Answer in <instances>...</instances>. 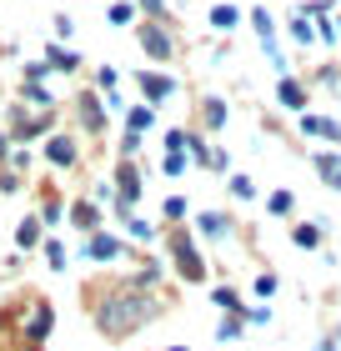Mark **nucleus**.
I'll use <instances>...</instances> for the list:
<instances>
[{
	"label": "nucleus",
	"instance_id": "nucleus-23",
	"mask_svg": "<svg viewBox=\"0 0 341 351\" xmlns=\"http://www.w3.org/2000/svg\"><path fill=\"white\" fill-rule=\"evenodd\" d=\"M45 261H51V271H66V241H45Z\"/></svg>",
	"mask_w": 341,
	"mask_h": 351
},
{
	"label": "nucleus",
	"instance_id": "nucleus-3",
	"mask_svg": "<svg viewBox=\"0 0 341 351\" xmlns=\"http://www.w3.org/2000/svg\"><path fill=\"white\" fill-rule=\"evenodd\" d=\"M116 206H121V211H126V206H136L141 201V191H145V181H141V171H136V161H121L116 166Z\"/></svg>",
	"mask_w": 341,
	"mask_h": 351
},
{
	"label": "nucleus",
	"instance_id": "nucleus-40",
	"mask_svg": "<svg viewBox=\"0 0 341 351\" xmlns=\"http://www.w3.org/2000/svg\"><path fill=\"white\" fill-rule=\"evenodd\" d=\"M176 351H181V346H176Z\"/></svg>",
	"mask_w": 341,
	"mask_h": 351
},
{
	"label": "nucleus",
	"instance_id": "nucleus-31",
	"mask_svg": "<svg viewBox=\"0 0 341 351\" xmlns=\"http://www.w3.org/2000/svg\"><path fill=\"white\" fill-rule=\"evenodd\" d=\"M186 141H191V131H166V151H181L186 156Z\"/></svg>",
	"mask_w": 341,
	"mask_h": 351
},
{
	"label": "nucleus",
	"instance_id": "nucleus-1",
	"mask_svg": "<svg viewBox=\"0 0 341 351\" xmlns=\"http://www.w3.org/2000/svg\"><path fill=\"white\" fill-rule=\"evenodd\" d=\"M156 311H161V301L151 291H136V286H110V291L95 296V306H91L95 326H101L106 337H131V331L145 326Z\"/></svg>",
	"mask_w": 341,
	"mask_h": 351
},
{
	"label": "nucleus",
	"instance_id": "nucleus-26",
	"mask_svg": "<svg viewBox=\"0 0 341 351\" xmlns=\"http://www.w3.org/2000/svg\"><path fill=\"white\" fill-rule=\"evenodd\" d=\"M231 196L251 201V196H256V181H251V176H231Z\"/></svg>",
	"mask_w": 341,
	"mask_h": 351
},
{
	"label": "nucleus",
	"instance_id": "nucleus-15",
	"mask_svg": "<svg viewBox=\"0 0 341 351\" xmlns=\"http://www.w3.org/2000/svg\"><path fill=\"white\" fill-rule=\"evenodd\" d=\"M196 231H201V236H226V231H231V216H221V211H206Z\"/></svg>",
	"mask_w": 341,
	"mask_h": 351
},
{
	"label": "nucleus",
	"instance_id": "nucleus-21",
	"mask_svg": "<svg viewBox=\"0 0 341 351\" xmlns=\"http://www.w3.org/2000/svg\"><path fill=\"white\" fill-rule=\"evenodd\" d=\"M201 121H206V131H221V125H226V106H221V101H206Z\"/></svg>",
	"mask_w": 341,
	"mask_h": 351
},
{
	"label": "nucleus",
	"instance_id": "nucleus-32",
	"mask_svg": "<svg viewBox=\"0 0 341 351\" xmlns=\"http://www.w3.org/2000/svg\"><path fill=\"white\" fill-rule=\"evenodd\" d=\"M136 151H141V136H136V131H126V141H121V156H126V161H131Z\"/></svg>",
	"mask_w": 341,
	"mask_h": 351
},
{
	"label": "nucleus",
	"instance_id": "nucleus-7",
	"mask_svg": "<svg viewBox=\"0 0 341 351\" xmlns=\"http://www.w3.org/2000/svg\"><path fill=\"white\" fill-rule=\"evenodd\" d=\"M71 221H75V226L86 231V236H91V231H101V206H95V201H75V206H71Z\"/></svg>",
	"mask_w": 341,
	"mask_h": 351
},
{
	"label": "nucleus",
	"instance_id": "nucleus-39",
	"mask_svg": "<svg viewBox=\"0 0 341 351\" xmlns=\"http://www.w3.org/2000/svg\"><path fill=\"white\" fill-rule=\"evenodd\" d=\"M30 351H40V346H30Z\"/></svg>",
	"mask_w": 341,
	"mask_h": 351
},
{
	"label": "nucleus",
	"instance_id": "nucleus-25",
	"mask_svg": "<svg viewBox=\"0 0 341 351\" xmlns=\"http://www.w3.org/2000/svg\"><path fill=\"white\" fill-rule=\"evenodd\" d=\"M291 36H296L301 45H311V40H316V30H311V21H306V15H296V21H291Z\"/></svg>",
	"mask_w": 341,
	"mask_h": 351
},
{
	"label": "nucleus",
	"instance_id": "nucleus-9",
	"mask_svg": "<svg viewBox=\"0 0 341 351\" xmlns=\"http://www.w3.org/2000/svg\"><path fill=\"white\" fill-rule=\"evenodd\" d=\"M141 90H145V101H166V95L176 90V81H171V75H141Z\"/></svg>",
	"mask_w": 341,
	"mask_h": 351
},
{
	"label": "nucleus",
	"instance_id": "nucleus-2",
	"mask_svg": "<svg viewBox=\"0 0 341 351\" xmlns=\"http://www.w3.org/2000/svg\"><path fill=\"white\" fill-rule=\"evenodd\" d=\"M171 256H176V271H181L186 281H206V261H201V251L191 246V236H186V231H176V236H171Z\"/></svg>",
	"mask_w": 341,
	"mask_h": 351
},
{
	"label": "nucleus",
	"instance_id": "nucleus-34",
	"mask_svg": "<svg viewBox=\"0 0 341 351\" xmlns=\"http://www.w3.org/2000/svg\"><path fill=\"white\" fill-rule=\"evenodd\" d=\"M5 156H10V136H0V161H5Z\"/></svg>",
	"mask_w": 341,
	"mask_h": 351
},
{
	"label": "nucleus",
	"instance_id": "nucleus-14",
	"mask_svg": "<svg viewBox=\"0 0 341 351\" xmlns=\"http://www.w3.org/2000/svg\"><path fill=\"white\" fill-rule=\"evenodd\" d=\"M276 95H281V106H286V110H301V106H306V90L291 81V75H286L281 86H276Z\"/></svg>",
	"mask_w": 341,
	"mask_h": 351
},
{
	"label": "nucleus",
	"instance_id": "nucleus-4",
	"mask_svg": "<svg viewBox=\"0 0 341 351\" xmlns=\"http://www.w3.org/2000/svg\"><path fill=\"white\" fill-rule=\"evenodd\" d=\"M51 326H56L51 301H36V306H30V316H25V341H30V346H40L45 337H51Z\"/></svg>",
	"mask_w": 341,
	"mask_h": 351
},
{
	"label": "nucleus",
	"instance_id": "nucleus-5",
	"mask_svg": "<svg viewBox=\"0 0 341 351\" xmlns=\"http://www.w3.org/2000/svg\"><path fill=\"white\" fill-rule=\"evenodd\" d=\"M121 251H126V246L116 241V236H106V231H91V236H86V256H91V261H116Z\"/></svg>",
	"mask_w": 341,
	"mask_h": 351
},
{
	"label": "nucleus",
	"instance_id": "nucleus-18",
	"mask_svg": "<svg viewBox=\"0 0 341 351\" xmlns=\"http://www.w3.org/2000/svg\"><path fill=\"white\" fill-rule=\"evenodd\" d=\"M45 66H51V71H75L80 60H75V51H60V45H51V51H45Z\"/></svg>",
	"mask_w": 341,
	"mask_h": 351
},
{
	"label": "nucleus",
	"instance_id": "nucleus-13",
	"mask_svg": "<svg viewBox=\"0 0 341 351\" xmlns=\"http://www.w3.org/2000/svg\"><path fill=\"white\" fill-rule=\"evenodd\" d=\"M316 171L331 191H341V156H316Z\"/></svg>",
	"mask_w": 341,
	"mask_h": 351
},
{
	"label": "nucleus",
	"instance_id": "nucleus-28",
	"mask_svg": "<svg viewBox=\"0 0 341 351\" xmlns=\"http://www.w3.org/2000/svg\"><path fill=\"white\" fill-rule=\"evenodd\" d=\"M186 166H191V156H181V151H166V176H186Z\"/></svg>",
	"mask_w": 341,
	"mask_h": 351
},
{
	"label": "nucleus",
	"instance_id": "nucleus-24",
	"mask_svg": "<svg viewBox=\"0 0 341 351\" xmlns=\"http://www.w3.org/2000/svg\"><path fill=\"white\" fill-rule=\"evenodd\" d=\"M161 216H166V221H186V196H166Z\"/></svg>",
	"mask_w": 341,
	"mask_h": 351
},
{
	"label": "nucleus",
	"instance_id": "nucleus-36",
	"mask_svg": "<svg viewBox=\"0 0 341 351\" xmlns=\"http://www.w3.org/2000/svg\"><path fill=\"white\" fill-rule=\"evenodd\" d=\"M316 351H336V341H321V346H316Z\"/></svg>",
	"mask_w": 341,
	"mask_h": 351
},
{
	"label": "nucleus",
	"instance_id": "nucleus-19",
	"mask_svg": "<svg viewBox=\"0 0 341 351\" xmlns=\"http://www.w3.org/2000/svg\"><path fill=\"white\" fill-rule=\"evenodd\" d=\"M216 306H221L226 316H246V306H241V296L231 291V286H216Z\"/></svg>",
	"mask_w": 341,
	"mask_h": 351
},
{
	"label": "nucleus",
	"instance_id": "nucleus-37",
	"mask_svg": "<svg viewBox=\"0 0 341 351\" xmlns=\"http://www.w3.org/2000/svg\"><path fill=\"white\" fill-rule=\"evenodd\" d=\"M0 331H5V311H0Z\"/></svg>",
	"mask_w": 341,
	"mask_h": 351
},
{
	"label": "nucleus",
	"instance_id": "nucleus-10",
	"mask_svg": "<svg viewBox=\"0 0 341 351\" xmlns=\"http://www.w3.org/2000/svg\"><path fill=\"white\" fill-rule=\"evenodd\" d=\"M301 131L306 136H327V141H341V125L327 121V116H301Z\"/></svg>",
	"mask_w": 341,
	"mask_h": 351
},
{
	"label": "nucleus",
	"instance_id": "nucleus-30",
	"mask_svg": "<svg viewBox=\"0 0 341 351\" xmlns=\"http://www.w3.org/2000/svg\"><path fill=\"white\" fill-rule=\"evenodd\" d=\"M256 296H276V276H271V271H261V276H256Z\"/></svg>",
	"mask_w": 341,
	"mask_h": 351
},
{
	"label": "nucleus",
	"instance_id": "nucleus-38",
	"mask_svg": "<svg viewBox=\"0 0 341 351\" xmlns=\"http://www.w3.org/2000/svg\"><path fill=\"white\" fill-rule=\"evenodd\" d=\"M336 351H341V331H336Z\"/></svg>",
	"mask_w": 341,
	"mask_h": 351
},
{
	"label": "nucleus",
	"instance_id": "nucleus-6",
	"mask_svg": "<svg viewBox=\"0 0 341 351\" xmlns=\"http://www.w3.org/2000/svg\"><path fill=\"white\" fill-rule=\"evenodd\" d=\"M45 161L51 166H75V141L71 136H51L45 141Z\"/></svg>",
	"mask_w": 341,
	"mask_h": 351
},
{
	"label": "nucleus",
	"instance_id": "nucleus-20",
	"mask_svg": "<svg viewBox=\"0 0 341 351\" xmlns=\"http://www.w3.org/2000/svg\"><path fill=\"white\" fill-rule=\"evenodd\" d=\"M291 241L306 246V251H316V246H321V221H311V226H296V231H291Z\"/></svg>",
	"mask_w": 341,
	"mask_h": 351
},
{
	"label": "nucleus",
	"instance_id": "nucleus-8",
	"mask_svg": "<svg viewBox=\"0 0 341 351\" xmlns=\"http://www.w3.org/2000/svg\"><path fill=\"white\" fill-rule=\"evenodd\" d=\"M141 45H145V51H151L156 60H166V56H171V36H166L161 25H145V30H141Z\"/></svg>",
	"mask_w": 341,
	"mask_h": 351
},
{
	"label": "nucleus",
	"instance_id": "nucleus-12",
	"mask_svg": "<svg viewBox=\"0 0 341 351\" xmlns=\"http://www.w3.org/2000/svg\"><path fill=\"white\" fill-rule=\"evenodd\" d=\"M151 125H156V106H131V110H126V131H151Z\"/></svg>",
	"mask_w": 341,
	"mask_h": 351
},
{
	"label": "nucleus",
	"instance_id": "nucleus-17",
	"mask_svg": "<svg viewBox=\"0 0 341 351\" xmlns=\"http://www.w3.org/2000/svg\"><path fill=\"white\" fill-rule=\"evenodd\" d=\"M15 246H21V251L40 246V221H36V216H30V221H21V231H15Z\"/></svg>",
	"mask_w": 341,
	"mask_h": 351
},
{
	"label": "nucleus",
	"instance_id": "nucleus-29",
	"mask_svg": "<svg viewBox=\"0 0 341 351\" xmlns=\"http://www.w3.org/2000/svg\"><path fill=\"white\" fill-rule=\"evenodd\" d=\"M216 337H221V341H231V337H241V316H226V322L216 326Z\"/></svg>",
	"mask_w": 341,
	"mask_h": 351
},
{
	"label": "nucleus",
	"instance_id": "nucleus-16",
	"mask_svg": "<svg viewBox=\"0 0 341 351\" xmlns=\"http://www.w3.org/2000/svg\"><path fill=\"white\" fill-rule=\"evenodd\" d=\"M126 236H131V241H156V226L145 216H126Z\"/></svg>",
	"mask_w": 341,
	"mask_h": 351
},
{
	"label": "nucleus",
	"instance_id": "nucleus-27",
	"mask_svg": "<svg viewBox=\"0 0 341 351\" xmlns=\"http://www.w3.org/2000/svg\"><path fill=\"white\" fill-rule=\"evenodd\" d=\"M211 25H216V30H231V25H236V10H231V5H216V10H211Z\"/></svg>",
	"mask_w": 341,
	"mask_h": 351
},
{
	"label": "nucleus",
	"instance_id": "nucleus-11",
	"mask_svg": "<svg viewBox=\"0 0 341 351\" xmlns=\"http://www.w3.org/2000/svg\"><path fill=\"white\" fill-rule=\"evenodd\" d=\"M80 121H86V131H106V116H101V101L95 95H80Z\"/></svg>",
	"mask_w": 341,
	"mask_h": 351
},
{
	"label": "nucleus",
	"instance_id": "nucleus-35",
	"mask_svg": "<svg viewBox=\"0 0 341 351\" xmlns=\"http://www.w3.org/2000/svg\"><path fill=\"white\" fill-rule=\"evenodd\" d=\"M141 5H145V10H161V0H141Z\"/></svg>",
	"mask_w": 341,
	"mask_h": 351
},
{
	"label": "nucleus",
	"instance_id": "nucleus-33",
	"mask_svg": "<svg viewBox=\"0 0 341 351\" xmlns=\"http://www.w3.org/2000/svg\"><path fill=\"white\" fill-rule=\"evenodd\" d=\"M246 322H251V326H266V322H271V306H256V311H246Z\"/></svg>",
	"mask_w": 341,
	"mask_h": 351
},
{
	"label": "nucleus",
	"instance_id": "nucleus-22",
	"mask_svg": "<svg viewBox=\"0 0 341 351\" xmlns=\"http://www.w3.org/2000/svg\"><path fill=\"white\" fill-rule=\"evenodd\" d=\"M291 206H296V201H291V191H271L266 211H271V216H291Z\"/></svg>",
	"mask_w": 341,
	"mask_h": 351
}]
</instances>
